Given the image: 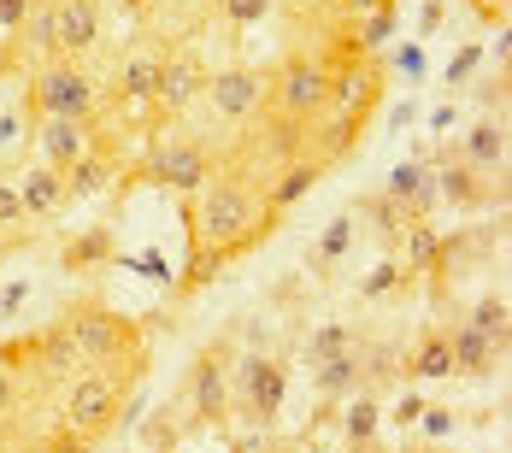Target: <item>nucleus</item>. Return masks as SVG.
<instances>
[{
	"label": "nucleus",
	"instance_id": "nucleus-1",
	"mask_svg": "<svg viewBox=\"0 0 512 453\" xmlns=\"http://www.w3.org/2000/svg\"><path fill=\"white\" fill-rule=\"evenodd\" d=\"M271 212L259 201V183L242 171H212L195 195H183V230H189V265H183V283L177 295H195L206 289L230 259L254 253L271 236Z\"/></svg>",
	"mask_w": 512,
	"mask_h": 453
},
{
	"label": "nucleus",
	"instance_id": "nucleus-2",
	"mask_svg": "<svg viewBox=\"0 0 512 453\" xmlns=\"http://www.w3.org/2000/svg\"><path fill=\"white\" fill-rule=\"evenodd\" d=\"M59 324L71 330L77 353H83L95 371H136V377H142L148 353H142V324H136L130 312H112V306H101V301H77Z\"/></svg>",
	"mask_w": 512,
	"mask_h": 453
},
{
	"label": "nucleus",
	"instance_id": "nucleus-3",
	"mask_svg": "<svg viewBox=\"0 0 512 453\" xmlns=\"http://www.w3.org/2000/svg\"><path fill=\"white\" fill-rule=\"evenodd\" d=\"M259 112L289 118V124H318L330 112V53L289 48L271 65V83H265V106Z\"/></svg>",
	"mask_w": 512,
	"mask_h": 453
},
{
	"label": "nucleus",
	"instance_id": "nucleus-4",
	"mask_svg": "<svg viewBox=\"0 0 512 453\" xmlns=\"http://www.w3.org/2000/svg\"><path fill=\"white\" fill-rule=\"evenodd\" d=\"M18 112L30 124H42V118H95L101 112V83L77 59H48V65L30 71Z\"/></svg>",
	"mask_w": 512,
	"mask_h": 453
},
{
	"label": "nucleus",
	"instance_id": "nucleus-5",
	"mask_svg": "<svg viewBox=\"0 0 512 453\" xmlns=\"http://www.w3.org/2000/svg\"><path fill=\"white\" fill-rule=\"evenodd\" d=\"M130 389H136V371H95V365H89L83 377L65 383V430L83 436V442H95L101 430L118 424Z\"/></svg>",
	"mask_w": 512,
	"mask_h": 453
},
{
	"label": "nucleus",
	"instance_id": "nucleus-6",
	"mask_svg": "<svg viewBox=\"0 0 512 453\" xmlns=\"http://www.w3.org/2000/svg\"><path fill=\"white\" fill-rule=\"evenodd\" d=\"M289 395V359L283 353H242L230 365V412H242L254 430H271Z\"/></svg>",
	"mask_w": 512,
	"mask_h": 453
},
{
	"label": "nucleus",
	"instance_id": "nucleus-7",
	"mask_svg": "<svg viewBox=\"0 0 512 453\" xmlns=\"http://www.w3.org/2000/svg\"><path fill=\"white\" fill-rule=\"evenodd\" d=\"M424 165H430V177H436V201L460 206V212H507V177H483V171H471L454 142H430V148L418 153Z\"/></svg>",
	"mask_w": 512,
	"mask_h": 453
},
{
	"label": "nucleus",
	"instance_id": "nucleus-8",
	"mask_svg": "<svg viewBox=\"0 0 512 453\" xmlns=\"http://www.w3.org/2000/svg\"><path fill=\"white\" fill-rule=\"evenodd\" d=\"M218 171V153L206 148L201 136H154L136 177L142 183H159V189H177V195H195L206 177Z\"/></svg>",
	"mask_w": 512,
	"mask_h": 453
},
{
	"label": "nucleus",
	"instance_id": "nucleus-9",
	"mask_svg": "<svg viewBox=\"0 0 512 453\" xmlns=\"http://www.w3.org/2000/svg\"><path fill=\"white\" fill-rule=\"evenodd\" d=\"M265 83H271L265 65H218V71H206L201 101L218 124H248V118H259V106H265Z\"/></svg>",
	"mask_w": 512,
	"mask_h": 453
},
{
	"label": "nucleus",
	"instance_id": "nucleus-10",
	"mask_svg": "<svg viewBox=\"0 0 512 453\" xmlns=\"http://www.w3.org/2000/svg\"><path fill=\"white\" fill-rule=\"evenodd\" d=\"M230 365H236L230 342H206L195 359V371H189V424L195 430H212L230 418Z\"/></svg>",
	"mask_w": 512,
	"mask_h": 453
},
{
	"label": "nucleus",
	"instance_id": "nucleus-11",
	"mask_svg": "<svg viewBox=\"0 0 512 453\" xmlns=\"http://www.w3.org/2000/svg\"><path fill=\"white\" fill-rule=\"evenodd\" d=\"M53 48L77 65L101 48V0H53Z\"/></svg>",
	"mask_w": 512,
	"mask_h": 453
},
{
	"label": "nucleus",
	"instance_id": "nucleus-12",
	"mask_svg": "<svg viewBox=\"0 0 512 453\" xmlns=\"http://www.w3.org/2000/svg\"><path fill=\"white\" fill-rule=\"evenodd\" d=\"M201 95H206V65H201V53H189V48H165L154 106H159V112H189V106L201 101Z\"/></svg>",
	"mask_w": 512,
	"mask_h": 453
},
{
	"label": "nucleus",
	"instance_id": "nucleus-13",
	"mask_svg": "<svg viewBox=\"0 0 512 453\" xmlns=\"http://www.w3.org/2000/svg\"><path fill=\"white\" fill-rule=\"evenodd\" d=\"M471 165V171H483V177H507V153H512V130L507 118H495V112H483L471 130L460 136V148H454Z\"/></svg>",
	"mask_w": 512,
	"mask_h": 453
},
{
	"label": "nucleus",
	"instance_id": "nucleus-14",
	"mask_svg": "<svg viewBox=\"0 0 512 453\" xmlns=\"http://www.w3.org/2000/svg\"><path fill=\"white\" fill-rule=\"evenodd\" d=\"M383 195L401 206V218H407V224H424V218L442 206V201H436V177H430V165H424V159H401V165L383 177Z\"/></svg>",
	"mask_w": 512,
	"mask_h": 453
},
{
	"label": "nucleus",
	"instance_id": "nucleus-15",
	"mask_svg": "<svg viewBox=\"0 0 512 453\" xmlns=\"http://www.w3.org/2000/svg\"><path fill=\"white\" fill-rule=\"evenodd\" d=\"M36 148H42V165L71 171L83 153L95 148V118H42L36 124Z\"/></svg>",
	"mask_w": 512,
	"mask_h": 453
},
{
	"label": "nucleus",
	"instance_id": "nucleus-16",
	"mask_svg": "<svg viewBox=\"0 0 512 453\" xmlns=\"http://www.w3.org/2000/svg\"><path fill=\"white\" fill-rule=\"evenodd\" d=\"M318 183H324V165H318L312 153H301V159H289L283 171H271V177L259 183V201H265V212H271V218H283L295 201H307Z\"/></svg>",
	"mask_w": 512,
	"mask_h": 453
},
{
	"label": "nucleus",
	"instance_id": "nucleus-17",
	"mask_svg": "<svg viewBox=\"0 0 512 453\" xmlns=\"http://www.w3.org/2000/svg\"><path fill=\"white\" fill-rule=\"evenodd\" d=\"M365 342V336H359ZM359 342L342 353H330V359H318V365H307L312 371V395L324 406H342L348 395H359L365 389V365H359Z\"/></svg>",
	"mask_w": 512,
	"mask_h": 453
},
{
	"label": "nucleus",
	"instance_id": "nucleus-18",
	"mask_svg": "<svg viewBox=\"0 0 512 453\" xmlns=\"http://www.w3.org/2000/svg\"><path fill=\"white\" fill-rule=\"evenodd\" d=\"M448 348H454V377H471V383H489V377H501L507 371V353L495 348L489 336H477L471 324H454L448 330Z\"/></svg>",
	"mask_w": 512,
	"mask_h": 453
},
{
	"label": "nucleus",
	"instance_id": "nucleus-19",
	"mask_svg": "<svg viewBox=\"0 0 512 453\" xmlns=\"http://www.w3.org/2000/svg\"><path fill=\"white\" fill-rule=\"evenodd\" d=\"M401 377L407 383H442L454 377V348H448V324H430L407 353H401Z\"/></svg>",
	"mask_w": 512,
	"mask_h": 453
},
{
	"label": "nucleus",
	"instance_id": "nucleus-20",
	"mask_svg": "<svg viewBox=\"0 0 512 453\" xmlns=\"http://www.w3.org/2000/svg\"><path fill=\"white\" fill-rule=\"evenodd\" d=\"M159 65H165V48H136L118 59V71H112V95L124 106H148L159 89Z\"/></svg>",
	"mask_w": 512,
	"mask_h": 453
},
{
	"label": "nucleus",
	"instance_id": "nucleus-21",
	"mask_svg": "<svg viewBox=\"0 0 512 453\" xmlns=\"http://www.w3.org/2000/svg\"><path fill=\"white\" fill-rule=\"evenodd\" d=\"M12 189H18V206H24V224H48V218H59V206H65V177L53 165H30Z\"/></svg>",
	"mask_w": 512,
	"mask_h": 453
},
{
	"label": "nucleus",
	"instance_id": "nucleus-22",
	"mask_svg": "<svg viewBox=\"0 0 512 453\" xmlns=\"http://www.w3.org/2000/svg\"><path fill=\"white\" fill-rule=\"evenodd\" d=\"M348 212H354V224H365V230L377 236V248L389 253V259H395V248H401V230H407V218H401V206L389 201L383 189H365V195H359V201L348 206Z\"/></svg>",
	"mask_w": 512,
	"mask_h": 453
},
{
	"label": "nucleus",
	"instance_id": "nucleus-23",
	"mask_svg": "<svg viewBox=\"0 0 512 453\" xmlns=\"http://www.w3.org/2000/svg\"><path fill=\"white\" fill-rule=\"evenodd\" d=\"M112 253H118V236H112V224H89V230H77V236L59 248V265H65L71 277H89V271H101Z\"/></svg>",
	"mask_w": 512,
	"mask_h": 453
},
{
	"label": "nucleus",
	"instance_id": "nucleus-24",
	"mask_svg": "<svg viewBox=\"0 0 512 453\" xmlns=\"http://www.w3.org/2000/svg\"><path fill=\"white\" fill-rule=\"evenodd\" d=\"M436 253H442V230L424 218V224H407V230H401L395 265H401V277H407V283H418V277H430V271H436Z\"/></svg>",
	"mask_w": 512,
	"mask_h": 453
},
{
	"label": "nucleus",
	"instance_id": "nucleus-25",
	"mask_svg": "<svg viewBox=\"0 0 512 453\" xmlns=\"http://www.w3.org/2000/svg\"><path fill=\"white\" fill-rule=\"evenodd\" d=\"M59 177H65V201H89V195H101L106 183H118V159L95 142V148L83 153L71 171H59Z\"/></svg>",
	"mask_w": 512,
	"mask_h": 453
},
{
	"label": "nucleus",
	"instance_id": "nucleus-26",
	"mask_svg": "<svg viewBox=\"0 0 512 453\" xmlns=\"http://www.w3.org/2000/svg\"><path fill=\"white\" fill-rule=\"evenodd\" d=\"M348 248H354V212H336V218L318 230V242L307 248V271H312V277L336 271V265L348 259Z\"/></svg>",
	"mask_w": 512,
	"mask_h": 453
},
{
	"label": "nucleus",
	"instance_id": "nucleus-27",
	"mask_svg": "<svg viewBox=\"0 0 512 453\" xmlns=\"http://www.w3.org/2000/svg\"><path fill=\"white\" fill-rule=\"evenodd\" d=\"M395 30H401V6H395V0H383V6H371V12H359L354 24H348L354 48H359V53H371V59H377V53L395 42Z\"/></svg>",
	"mask_w": 512,
	"mask_h": 453
},
{
	"label": "nucleus",
	"instance_id": "nucleus-28",
	"mask_svg": "<svg viewBox=\"0 0 512 453\" xmlns=\"http://www.w3.org/2000/svg\"><path fill=\"white\" fill-rule=\"evenodd\" d=\"M377 430H383V401H377L371 389L348 395V412H342V436H348V448H354V453H371Z\"/></svg>",
	"mask_w": 512,
	"mask_h": 453
},
{
	"label": "nucleus",
	"instance_id": "nucleus-29",
	"mask_svg": "<svg viewBox=\"0 0 512 453\" xmlns=\"http://www.w3.org/2000/svg\"><path fill=\"white\" fill-rule=\"evenodd\" d=\"M401 342H389V336H377V342H371V336H365V342H359V365H365V389H371V395H383V389H389V383H401Z\"/></svg>",
	"mask_w": 512,
	"mask_h": 453
},
{
	"label": "nucleus",
	"instance_id": "nucleus-30",
	"mask_svg": "<svg viewBox=\"0 0 512 453\" xmlns=\"http://www.w3.org/2000/svg\"><path fill=\"white\" fill-rule=\"evenodd\" d=\"M465 324H471L477 336H489L495 348L507 353V348H512V301H507V289H489L483 301L465 312Z\"/></svg>",
	"mask_w": 512,
	"mask_h": 453
},
{
	"label": "nucleus",
	"instance_id": "nucleus-31",
	"mask_svg": "<svg viewBox=\"0 0 512 453\" xmlns=\"http://www.w3.org/2000/svg\"><path fill=\"white\" fill-rule=\"evenodd\" d=\"M359 342V330L354 324H342V318H330V324H318L307 342H301V359L307 365H318V359H330V353H342V348H354Z\"/></svg>",
	"mask_w": 512,
	"mask_h": 453
},
{
	"label": "nucleus",
	"instance_id": "nucleus-32",
	"mask_svg": "<svg viewBox=\"0 0 512 453\" xmlns=\"http://www.w3.org/2000/svg\"><path fill=\"white\" fill-rule=\"evenodd\" d=\"M277 12V0H218V18H224V30L230 36H248L254 24H265Z\"/></svg>",
	"mask_w": 512,
	"mask_h": 453
},
{
	"label": "nucleus",
	"instance_id": "nucleus-33",
	"mask_svg": "<svg viewBox=\"0 0 512 453\" xmlns=\"http://www.w3.org/2000/svg\"><path fill=\"white\" fill-rule=\"evenodd\" d=\"M401 289H407L401 265H395V259H383V265H377V271L359 283V301H365V306H371V301H389V295H401Z\"/></svg>",
	"mask_w": 512,
	"mask_h": 453
},
{
	"label": "nucleus",
	"instance_id": "nucleus-34",
	"mask_svg": "<svg viewBox=\"0 0 512 453\" xmlns=\"http://www.w3.org/2000/svg\"><path fill=\"white\" fill-rule=\"evenodd\" d=\"M477 65H483V42H465L454 59H448V71H442V83H448V95H460L471 89V77H477Z\"/></svg>",
	"mask_w": 512,
	"mask_h": 453
},
{
	"label": "nucleus",
	"instance_id": "nucleus-35",
	"mask_svg": "<svg viewBox=\"0 0 512 453\" xmlns=\"http://www.w3.org/2000/svg\"><path fill=\"white\" fill-rule=\"evenodd\" d=\"M412 430H418L424 442H442V436L454 430V406H430V401H424V412H418V424H412Z\"/></svg>",
	"mask_w": 512,
	"mask_h": 453
},
{
	"label": "nucleus",
	"instance_id": "nucleus-36",
	"mask_svg": "<svg viewBox=\"0 0 512 453\" xmlns=\"http://www.w3.org/2000/svg\"><path fill=\"white\" fill-rule=\"evenodd\" d=\"M12 230H24V206H18L12 183H0V236H12Z\"/></svg>",
	"mask_w": 512,
	"mask_h": 453
},
{
	"label": "nucleus",
	"instance_id": "nucleus-37",
	"mask_svg": "<svg viewBox=\"0 0 512 453\" xmlns=\"http://www.w3.org/2000/svg\"><path fill=\"white\" fill-rule=\"evenodd\" d=\"M395 71H401L407 83H418V77H424V42H407V48H395Z\"/></svg>",
	"mask_w": 512,
	"mask_h": 453
},
{
	"label": "nucleus",
	"instance_id": "nucleus-38",
	"mask_svg": "<svg viewBox=\"0 0 512 453\" xmlns=\"http://www.w3.org/2000/svg\"><path fill=\"white\" fill-rule=\"evenodd\" d=\"M418 412H424V395H418V389H407V395L395 401V412H389V424H401V430H412V424H418Z\"/></svg>",
	"mask_w": 512,
	"mask_h": 453
},
{
	"label": "nucleus",
	"instance_id": "nucleus-39",
	"mask_svg": "<svg viewBox=\"0 0 512 453\" xmlns=\"http://www.w3.org/2000/svg\"><path fill=\"white\" fill-rule=\"evenodd\" d=\"M454 118H460V101H454V95H448V101L436 106V112H430V136H436V142H442V136H448V130H454Z\"/></svg>",
	"mask_w": 512,
	"mask_h": 453
},
{
	"label": "nucleus",
	"instance_id": "nucleus-40",
	"mask_svg": "<svg viewBox=\"0 0 512 453\" xmlns=\"http://www.w3.org/2000/svg\"><path fill=\"white\" fill-rule=\"evenodd\" d=\"M318 6H324V12H336L342 24H354L359 12H371V6H383V0H318Z\"/></svg>",
	"mask_w": 512,
	"mask_h": 453
},
{
	"label": "nucleus",
	"instance_id": "nucleus-41",
	"mask_svg": "<svg viewBox=\"0 0 512 453\" xmlns=\"http://www.w3.org/2000/svg\"><path fill=\"white\" fill-rule=\"evenodd\" d=\"M30 6H36V0H0V30L12 36V30H18V24L30 18Z\"/></svg>",
	"mask_w": 512,
	"mask_h": 453
},
{
	"label": "nucleus",
	"instance_id": "nucleus-42",
	"mask_svg": "<svg viewBox=\"0 0 512 453\" xmlns=\"http://www.w3.org/2000/svg\"><path fill=\"white\" fill-rule=\"evenodd\" d=\"M12 406H18V377H12V365H0V424L12 418Z\"/></svg>",
	"mask_w": 512,
	"mask_h": 453
},
{
	"label": "nucleus",
	"instance_id": "nucleus-43",
	"mask_svg": "<svg viewBox=\"0 0 512 453\" xmlns=\"http://www.w3.org/2000/svg\"><path fill=\"white\" fill-rule=\"evenodd\" d=\"M471 12H477L483 24H507V0H471Z\"/></svg>",
	"mask_w": 512,
	"mask_h": 453
},
{
	"label": "nucleus",
	"instance_id": "nucleus-44",
	"mask_svg": "<svg viewBox=\"0 0 512 453\" xmlns=\"http://www.w3.org/2000/svg\"><path fill=\"white\" fill-rule=\"evenodd\" d=\"M24 295H30V283H12V289L0 295V324H6V318H12V312L24 306Z\"/></svg>",
	"mask_w": 512,
	"mask_h": 453
},
{
	"label": "nucleus",
	"instance_id": "nucleus-45",
	"mask_svg": "<svg viewBox=\"0 0 512 453\" xmlns=\"http://www.w3.org/2000/svg\"><path fill=\"white\" fill-rule=\"evenodd\" d=\"M483 53H495V65H501V71L512 65V30H507V24H501V36H495V48H483Z\"/></svg>",
	"mask_w": 512,
	"mask_h": 453
},
{
	"label": "nucleus",
	"instance_id": "nucleus-46",
	"mask_svg": "<svg viewBox=\"0 0 512 453\" xmlns=\"http://www.w3.org/2000/svg\"><path fill=\"white\" fill-rule=\"evenodd\" d=\"M412 118H418V101H412V95H407V101H401V106H395V112H389V130H407Z\"/></svg>",
	"mask_w": 512,
	"mask_h": 453
},
{
	"label": "nucleus",
	"instance_id": "nucleus-47",
	"mask_svg": "<svg viewBox=\"0 0 512 453\" xmlns=\"http://www.w3.org/2000/svg\"><path fill=\"white\" fill-rule=\"evenodd\" d=\"M177 6H189V12H206V6H218V0H177Z\"/></svg>",
	"mask_w": 512,
	"mask_h": 453
},
{
	"label": "nucleus",
	"instance_id": "nucleus-48",
	"mask_svg": "<svg viewBox=\"0 0 512 453\" xmlns=\"http://www.w3.org/2000/svg\"><path fill=\"white\" fill-rule=\"evenodd\" d=\"M448 453H454V448H448Z\"/></svg>",
	"mask_w": 512,
	"mask_h": 453
}]
</instances>
